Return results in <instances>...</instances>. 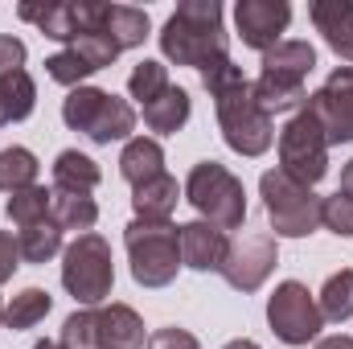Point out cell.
I'll return each mask as SVG.
<instances>
[{
  "label": "cell",
  "mask_w": 353,
  "mask_h": 349,
  "mask_svg": "<svg viewBox=\"0 0 353 349\" xmlns=\"http://www.w3.org/2000/svg\"><path fill=\"white\" fill-rule=\"evenodd\" d=\"M201 87L214 99V115H218V128H222V140H226L230 152L255 161L275 144L271 115L255 103V90L247 83V74L230 58H222L210 70H201Z\"/></svg>",
  "instance_id": "cell-1"
},
{
  "label": "cell",
  "mask_w": 353,
  "mask_h": 349,
  "mask_svg": "<svg viewBox=\"0 0 353 349\" xmlns=\"http://www.w3.org/2000/svg\"><path fill=\"white\" fill-rule=\"evenodd\" d=\"M226 25H222V4L218 0H181L173 17L161 29V54L173 66L210 70L214 62L230 58L226 54Z\"/></svg>",
  "instance_id": "cell-2"
},
{
  "label": "cell",
  "mask_w": 353,
  "mask_h": 349,
  "mask_svg": "<svg viewBox=\"0 0 353 349\" xmlns=\"http://www.w3.org/2000/svg\"><path fill=\"white\" fill-rule=\"evenodd\" d=\"M185 201L201 222L218 230H239L247 222V189L243 181L218 161H197L185 177Z\"/></svg>",
  "instance_id": "cell-3"
},
{
  "label": "cell",
  "mask_w": 353,
  "mask_h": 349,
  "mask_svg": "<svg viewBox=\"0 0 353 349\" xmlns=\"http://www.w3.org/2000/svg\"><path fill=\"white\" fill-rule=\"evenodd\" d=\"M62 123L70 132H83L94 144H115L132 140L136 132V107L111 90L99 87H74L62 99Z\"/></svg>",
  "instance_id": "cell-4"
},
{
  "label": "cell",
  "mask_w": 353,
  "mask_h": 349,
  "mask_svg": "<svg viewBox=\"0 0 353 349\" xmlns=\"http://www.w3.org/2000/svg\"><path fill=\"white\" fill-rule=\"evenodd\" d=\"M123 247L132 259V279L140 288H169L181 271V230L173 222L132 218L123 226Z\"/></svg>",
  "instance_id": "cell-5"
},
{
  "label": "cell",
  "mask_w": 353,
  "mask_h": 349,
  "mask_svg": "<svg viewBox=\"0 0 353 349\" xmlns=\"http://www.w3.org/2000/svg\"><path fill=\"white\" fill-rule=\"evenodd\" d=\"M259 197H263L267 222H271L275 239H308L312 230H321L325 197H316L312 185H300L279 169H267L259 177Z\"/></svg>",
  "instance_id": "cell-6"
},
{
  "label": "cell",
  "mask_w": 353,
  "mask_h": 349,
  "mask_svg": "<svg viewBox=\"0 0 353 349\" xmlns=\"http://www.w3.org/2000/svg\"><path fill=\"white\" fill-rule=\"evenodd\" d=\"M148 341L144 321L132 304H103V308H79L62 325L66 349H140Z\"/></svg>",
  "instance_id": "cell-7"
},
{
  "label": "cell",
  "mask_w": 353,
  "mask_h": 349,
  "mask_svg": "<svg viewBox=\"0 0 353 349\" xmlns=\"http://www.w3.org/2000/svg\"><path fill=\"white\" fill-rule=\"evenodd\" d=\"M62 288L83 304L99 308L111 288H115V263H111V243L103 235H79L66 251H62Z\"/></svg>",
  "instance_id": "cell-8"
},
{
  "label": "cell",
  "mask_w": 353,
  "mask_h": 349,
  "mask_svg": "<svg viewBox=\"0 0 353 349\" xmlns=\"http://www.w3.org/2000/svg\"><path fill=\"white\" fill-rule=\"evenodd\" d=\"M267 325L271 333L283 341V346H308V341H321V329H325V317H321V304L316 296L300 283V279H283L271 296H267Z\"/></svg>",
  "instance_id": "cell-9"
},
{
  "label": "cell",
  "mask_w": 353,
  "mask_h": 349,
  "mask_svg": "<svg viewBox=\"0 0 353 349\" xmlns=\"http://www.w3.org/2000/svg\"><path fill=\"white\" fill-rule=\"evenodd\" d=\"M279 173L300 185H316L329 173V140L308 111H296L279 128Z\"/></svg>",
  "instance_id": "cell-10"
},
{
  "label": "cell",
  "mask_w": 353,
  "mask_h": 349,
  "mask_svg": "<svg viewBox=\"0 0 353 349\" xmlns=\"http://www.w3.org/2000/svg\"><path fill=\"white\" fill-rule=\"evenodd\" d=\"M279 263V239L271 230H243L239 239H230V251L222 263V279L234 292H259L267 283V275Z\"/></svg>",
  "instance_id": "cell-11"
},
{
  "label": "cell",
  "mask_w": 353,
  "mask_h": 349,
  "mask_svg": "<svg viewBox=\"0 0 353 349\" xmlns=\"http://www.w3.org/2000/svg\"><path fill=\"white\" fill-rule=\"evenodd\" d=\"M304 111L321 123L329 148L333 144H353V66H337L325 87L312 90Z\"/></svg>",
  "instance_id": "cell-12"
},
{
  "label": "cell",
  "mask_w": 353,
  "mask_h": 349,
  "mask_svg": "<svg viewBox=\"0 0 353 349\" xmlns=\"http://www.w3.org/2000/svg\"><path fill=\"white\" fill-rule=\"evenodd\" d=\"M17 17L37 25L46 37L66 41V46L79 33L94 29V4L90 0H79V4L74 0H25V4H17Z\"/></svg>",
  "instance_id": "cell-13"
},
{
  "label": "cell",
  "mask_w": 353,
  "mask_h": 349,
  "mask_svg": "<svg viewBox=\"0 0 353 349\" xmlns=\"http://www.w3.org/2000/svg\"><path fill=\"white\" fill-rule=\"evenodd\" d=\"M292 25V4L288 0H239L234 4V29L243 37V46L267 54L271 46L283 41Z\"/></svg>",
  "instance_id": "cell-14"
},
{
  "label": "cell",
  "mask_w": 353,
  "mask_h": 349,
  "mask_svg": "<svg viewBox=\"0 0 353 349\" xmlns=\"http://www.w3.org/2000/svg\"><path fill=\"white\" fill-rule=\"evenodd\" d=\"M176 230H181V267H189V271H222L226 251H230L226 230H218V226H210L201 218H193V222H185Z\"/></svg>",
  "instance_id": "cell-15"
},
{
  "label": "cell",
  "mask_w": 353,
  "mask_h": 349,
  "mask_svg": "<svg viewBox=\"0 0 353 349\" xmlns=\"http://www.w3.org/2000/svg\"><path fill=\"white\" fill-rule=\"evenodd\" d=\"M308 17L325 37V46L353 66V0H312Z\"/></svg>",
  "instance_id": "cell-16"
},
{
  "label": "cell",
  "mask_w": 353,
  "mask_h": 349,
  "mask_svg": "<svg viewBox=\"0 0 353 349\" xmlns=\"http://www.w3.org/2000/svg\"><path fill=\"white\" fill-rule=\"evenodd\" d=\"M94 29L107 33L119 50H136L152 33V21L136 4H94Z\"/></svg>",
  "instance_id": "cell-17"
},
{
  "label": "cell",
  "mask_w": 353,
  "mask_h": 349,
  "mask_svg": "<svg viewBox=\"0 0 353 349\" xmlns=\"http://www.w3.org/2000/svg\"><path fill=\"white\" fill-rule=\"evenodd\" d=\"M181 197H185V189L176 185V177L161 173V177H152V181H144V185L132 189V210L144 222H169Z\"/></svg>",
  "instance_id": "cell-18"
},
{
  "label": "cell",
  "mask_w": 353,
  "mask_h": 349,
  "mask_svg": "<svg viewBox=\"0 0 353 349\" xmlns=\"http://www.w3.org/2000/svg\"><path fill=\"white\" fill-rule=\"evenodd\" d=\"M161 173H165V148H161V140L132 136L123 144V152H119V177L136 189V185H144V181H152V177H161Z\"/></svg>",
  "instance_id": "cell-19"
},
{
  "label": "cell",
  "mask_w": 353,
  "mask_h": 349,
  "mask_svg": "<svg viewBox=\"0 0 353 349\" xmlns=\"http://www.w3.org/2000/svg\"><path fill=\"white\" fill-rule=\"evenodd\" d=\"M50 222L58 230L90 235V226L99 222V201L90 193H74V189H50Z\"/></svg>",
  "instance_id": "cell-20"
},
{
  "label": "cell",
  "mask_w": 353,
  "mask_h": 349,
  "mask_svg": "<svg viewBox=\"0 0 353 349\" xmlns=\"http://www.w3.org/2000/svg\"><path fill=\"white\" fill-rule=\"evenodd\" d=\"M255 103L263 107L267 115L275 119V115H296V111H304V103H308V87L304 83H296V79H279V74H259L255 83Z\"/></svg>",
  "instance_id": "cell-21"
},
{
  "label": "cell",
  "mask_w": 353,
  "mask_h": 349,
  "mask_svg": "<svg viewBox=\"0 0 353 349\" xmlns=\"http://www.w3.org/2000/svg\"><path fill=\"white\" fill-rule=\"evenodd\" d=\"M316 70V50L300 37H283L279 46H271L263 54V74H279V79H296L304 83Z\"/></svg>",
  "instance_id": "cell-22"
},
{
  "label": "cell",
  "mask_w": 353,
  "mask_h": 349,
  "mask_svg": "<svg viewBox=\"0 0 353 349\" xmlns=\"http://www.w3.org/2000/svg\"><path fill=\"white\" fill-rule=\"evenodd\" d=\"M189 115H193V99H189V90L169 87L161 99H152V103L144 107V128L157 132V136H176V132L189 123Z\"/></svg>",
  "instance_id": "cell-23"
},
{
  "label": "cell",
  "mask_w": 353,
  "mask_h": 349,
  "mask_svg": "<svg viewBox=\"0 0 353 349\" xmlns=\"http://www.w3.org/2000/svg\"><path fill=\"white\" fill-rule=\"evenodd\" d=\"M33 107H37V83H33L29 70H17V74L0 79V128L29 119Z\"/></svg>",
  "instance_id": "cell-24"
},
{
  "label": "cell",
  "mask_w": 353,
  "mask_h": 349,
  "mask_svg": "<svg viewBox=\"0 0 353 349\" xmlns=\"http://www.w3.org/2000/svg\"><path fill=\"white\" fill-rule=\"evenodd\" d=\"M99 181H103V173H99V165L90 161L87 152H79V148H66V152H58V161H54V189L90 193Z\"/></svg>",
  "instance_id": "cell-25"
},
{
  "label": "cell",
  "mask_w": 353,
  "mask_h": 349,
  "mask_svg": "<svg viewBox=\"0 0 353 349\" xmlns=\"http://www.w3.org/2000/svg\"><path fill=\"white\" fill-rule=\"evenodd\" d=\"M50 308H54V296H50L46 288H21V292L12 296V304L4 308V325H8L12 333L33 329V325H41V321L50 317Z\"/></svg>",
  "instance_id": "cell-26"
},
{
  "label": "cell",
  "mask_w": 353,
  "mask_h": 349,
  "mask_svg": "<svg viewBox=\"0 0 353 349\" xmlns=\"http://www.w3.org/2000/svg\"><path fill=\"white\" fill-rule=\"evenodd\" d=\"M17 247H21V263H50L54 255H62V230L46 218V222H33V226H21L17 235Z\"/></svg>",
  "instance_id": "cell-27"
},
{
  "label": "cell",
  "mask_w": 353,
  "mask_h": 349,
  "mask_svg": "<svg viewBox=\"0 0 353 349\" xmlns=\"http://www.w3.org/2000/svg\"><path fill=\"white\" fill-rule=\"evenodd\" d=\"M316 304H321V317L325 321H333V325H345L350 321L353 317V271L350 267H341V271H333L325 279Z\"/></svg>",
  "instance_id": "cell-28"
},
{
  "label": "cell",
  "mask_w": 353,
  "mask_h": 349,
  "mask_svg": "<svg viewBox=\"0 0 353 349\" xmlns=\"http://www.w3.org/2000/svg\"><path fill=\"white\" fill-rule=\"evenodd\" d=\"M37 157L21 144L12 148H0V193H17V189H29L37 185Z\"/></svg>",
  "instance_id": "cell-29"
},
{
  "label": "cell",
  "mask_w": 353,
  "mask_h": 349,
  "mask_svg": "<svg viewBox=\"0 0 353 349\" xmlns=\"http://www.w3.org/2000/svg\"><path fill=\"white\" fill-rule=\"evenodd\" d=\"M169 87H173V83H169V66L157 62V58H140V62L132 66V74H128V94L140 99L144 107H148L152 99H161Z\"/></svg>",
  "instance_id": "cell-30"
},
{
  "label": "cell",
  "mask_w": 353,
  "mask_h": 349,
  "mask_svg": "<svg viewBox=\"0 0 353 349\" xmlns=\"http://www.w3.org/2000/svg\"><path fill=\"white\" fill-rule=\"evenodd\" d=\"M4 214H8L17 226L46 222V218H50V189H46V185H29V189H17V193H8V201H4Z\"/></svg>",
  "instance_id": "cell-31"
},
{
  "label": "cell",
  "mask_w": 353,
  "mask_h": 349,
  "mask_svg": "<svg viewBox=\"0 0 353 349\" xmlns=\"http://www.w3.org/2000/svg\"><path fill=\"white\" fill-rule=\"evenodd\" d=\"M70 54H79L83 62H87L90 70H107V66H115V58L123 54L107 33H99V29H90V33H79L70 46H66Z\"/></svg>",
  "instance_id": "cell-32"
},
{
  "label": "cell",
  "mask_w": 353,
  "mask_h": 349,
  "mask_svg": "<svg viewBox=\"0 0 353 349\" xmlns=\"http://www.w3.org/2000/svg\"><path fill=\"white\" fill-rule=\"evenodd\" d=\"M46 74H50L54 83H62V87L74 90V87H83V79H90L94 70H90L79 54H70V50H58V54H50V58H46Z\"/></svg>",
  "instance_id": "cell-33"
},
{
  "label": "cell",
  "mask_w": 353,
  "mask_h": 349,
  "mask_svg": "<svg viewBox=\"0 0 353 349\" xmlns=\"http://www.w3.org/2000/svg\"><path fill=\"white\" fill-rule=\"evenodd\" d=\"M321 226H329V230L341 235V239H353V197L350 193L325 197V206H321Z\"/></svg>",
  "instance_id": "cell-34"
},
{
  "label": "cell",
  "mask_w": 353,
  "mask_h": 349,
  "mask_svg": "<svg viewBox=\"0 0 353 349\" xmlns=\"http://www.w3.org/2000/svg\"><path fill=\"white\" fill-rule=\"evenodd\" d=\"M25 58H29L25 41H21V37H12V33H0V79H4V74L25 70Z\"/></svg>",
  "instance_id": "cell-35"
},
{
  "label": "cell",
  "mask_w": 353,
  "mask_h": 349,
  "mask_svg": "<svg viewBox=\"0 0 353 349\" xmlns=\"http://www.w3.org/2000/svg\"><path fill=\"white\" fill-rule=\"evenodd\" d=\"M148 349H201V341L189 333V329H157V333H148Z\"/></svg>",
  "instance_id": "cell-36"
},
{
  "label": "cell",
  "mask_w": 353,
  "mask_h": 349,
  "mask_svg": "<svg viewBox=\"0 0 353 349\" xmlns=\"http://www.w3.org/2000/svg\"><path fill=\"white\" fill-rule=\"evenodd\" d=\"M17 267H21V247L8 230H0V283H8Z\"/></svg>",
  "instance_id": "cell-37"
},
{
  "label": "cell",
  "mask_w": 353,
  "mask_h": 349,
  "mask_svg": "<svg viewBox=\"0 0 353 349\" xmlns=\"http://www.w3.org/2000/svg\"><path fill=\"white\" fill-rule=\"evenodd\" d=\"M312 349H353V337H345V333H333V337H321Z\"/></svg>",
  "instance_id": "cell-38"
},
{
  "label": "cell",
  "mask_w": 353,
  "mask_h": 349,
  "mask_svg": "<svg viewBox=\"0 0 353 349\" xmlns=\"http://www.w3.org/2000/svg\"><path fill=\"white\" fill-rule=\"evenodd\" d=\"M337 193H350V197H353V161L341 169V185H337Z\"/></svg>",
  "instance_id": "cell-39"
},
{
  "label": "cell",
  "mask_w": 353,
  "mask_h": 349,
  "mask_svg": "<svg viewBox=\"0 0 353 349\" xmlns=\"http://www.w3.org/2000/svg\"><path fill=\"white\" fill-rule=\"evenodd\" d=\"M222 349H263L259 341H247V337H239V341H230V346H222Z\"/></svg>",
  "instance_id": "cell-40"
},
{
  "label": "cell",
  "mask_w": 353,
  "mask_h": 349,
  "mask_svg": "<svg viewBox=\"0 0 353 349\" xmlns=\"http://www.w3.org/2000/svg\"><path fill=\"white\" fill-rule=\"evenodd\" d=\"M33 349H66V346H62V341H50V337H46V341H37Z\"/></svg>",
  "instance_id": "cell-41"
},
{
  "label": "cell",
  "mask_w": 353,
  "mask_h": 349,
  "mask_svg": "<svg viewBox=\"0 0 353 349\" xmlns=\"http://www.w3.org/2000/svg\"><path fill=\"white\" fill-rule=\"evenodd\" d=\"M0 325H4V304H0Z\"/></svg>",
  "instance_id": "cell-42"
}]
</instances>
